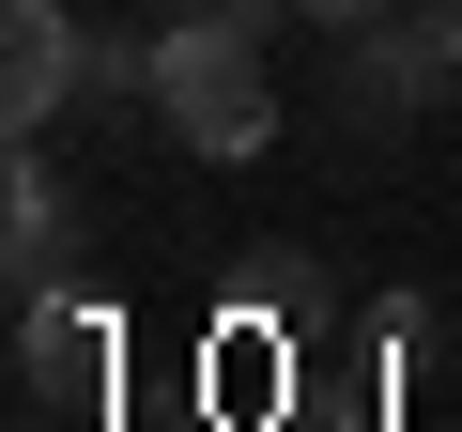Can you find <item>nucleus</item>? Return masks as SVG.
Instances as JSON below:
<instances>
[{
	"mask_svg": "<svg viewBox=\"0 0 462 432\" xmlns=\"http://www.w3.org/2000/svg\"><path fill=\"white\" fill-rule=\"evenodd\" d=\"M170 16H200V32H263V16H293V0H170Z\"/></svg>",
	"mask_w": 462,
	"mask_h": 432,
	"instance_id": "obj_6",
	"label": "nucleus"
},
{
	"mask_svg": "<svg viewBox=\"0 0 462 432\" xmlns=\"http://www.w3.org/2000/svg\"><path fill=\"white\" fill-rule=\"evenodd\" d=\"M16 386H32V401H93V386H108V309L16 294Z\"/></svg>",
	"mask_w": 462,
	"mask_h": 432,
	"instance_id": "obj_5",
	"label": "nucleus"
},
{
	"mask_svg": "<svg viewBox=\"0 0 462 432\" xmlns=\"http://www.w3.org/2000/svg\"><path fill=\"white\" fill-rule=\"evenodd\" d=\"M78 93H93V32L62 0H0V139H47Z\"/></svg>",
	"mask_w": 462,
	"mask_h": 432,
	"instance_id": "obj_3",
	"label": "nucleus"
},
{
	"mask_svg": "<svg viewBox=\"0 0 462 432\" xmlns=\"http://www.w3.org/2000/svg\"><path fill=\"white\" fill-rule=\"evenodd\" d=\"M62 263H78V185H62V155H47V139H0V278H16V294H62Z\"/></svg>",
	"mask_w": 462,
	"mask_h": 432,
	"instance_id": "obj_4",
	"label": "nucleus"
},
{
	"mask_svg": "<svg viewBox=\"0 0 462 432\" xmlns=\"http://www.w3.org/2000/svg\"><path fill=\"white\" fill-rule=\"evenodd\" d=\"M462 62L431 47V16H416V0H401V16H355L339 32V93H355V139H401L431 93H447Z\"/></svg>",
	"mask_w": 462,
	"mask_h": 432,
	"instance_id": "obj_2",
	"label": "nucleus"
},
{
	"mask_svg": "<svg viewBox=\"0 0 462 432\" xmlns=\"http://www.w3.org/2000/svg\"><path fill=\"white\" fill-rule=\"evenodd\" d=\"M154 139H185L200 170H247L278 155V78H263V32H200V16H154Z\"/></svg>",
	"mask_w": 462,
	"mask_h": 432,
	"instance_id": "obj_1",
	"label": "nucleus"
},
{
	"mask_svg": "<svg viewBox=\"0 0 462 432\" xmlns=\"http://www.w3.org/2000/svg\"><path fill=\"white\" fill-rule=\"evenodd\" d=\"M293 16H324V32H355V16H401V0H293Z\"/></svg>",
	"mask_w": 462,
	"mask_h": 432,
	"instance_id": "obj_7",
	"label": "nucleus"
},
{
	"mask_svg": "<svg viewBox=\"0 0 462 432\" xmlns=\"http://www.w3.org/2000/svg\"><path fill=\"white\" fill-rule=\"evenodd\" d=\"M416 16H431V47H447V62H462V0H416Z\"/></svg>",
	"mask_w": 462,
	"mask_h": 432,
	"instance_id": "obj_8",
	"label": "nucleus"
}]
</instances>
